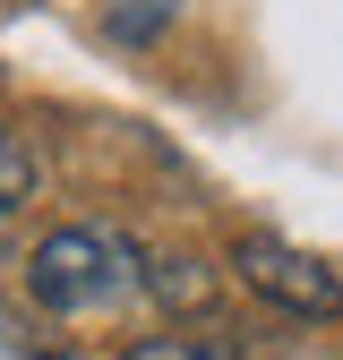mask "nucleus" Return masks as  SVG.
<instances>
[{"instance_id": "nucleus-1", "label": "nucleus", "mask_w": 343, "mask_h": 360, "mask_svg": "<svg viewBox=\"0 0 343 360\" xmlns=\"http://www.w3.org/2000/svg\"><path fill=\"white\" fill-rule=\"evenodd\" d=\"M146 283V249L112 232V223H60L43 232L34 257H26V292L52 309V318H103L129 292Z\"/></svg>"}, {"instance_id": "nucleus-4", "label": "nucleus", "mask_w": 343, "mask_h": 360, "mask_svg": "<svg viewBox=\"0 0 343 360\" xmlns=\"http://www.w3.org/2000/svg\"><path fill=\"white\" fill-rule=\"evenodd\" d=\"M26 189H34V163H26V146L9 138V129H0V214H18Z\"/></svg>"}, {"instance_id": "nucleus-6", "label": "nucleus", "mask_w": 343, "mask_h": 360, "mask_svg": "<svg viewBox=\"0 0 343 360\" xmlns=\"http://www.w3.org/2000/svg\"><path fill=\"white\" fill-rule=\"evenodd\" d=\"M172 9H181V0H146V9H112L103 26H112V34H155V26H163Z\"/></svg>"}, {"instance_id": "nucleus-2", "label": "nucleus", "mask_w": 343, "mask_h": 360, "mask_svg": "<svg viewBox=\"0 0 343 360\" xmlns=\"http://www.w3.org/2000/svg\"><path fill=\"white\" fill-rule=\"evenodd\" d=\"M232 275L257 292V300H275L283 318H343V283H335V266H318L309 249H292V240H240L232 249Z\"/></svg>"}, {"instance_id": "nucleus-5", "label": "nucleus", "mask_w": 343, "mask_h": 360, "mask_svg": "<svg viewBox=\"0 0 343 360\" xmlns=\"http://www.w3.org/2000/svg\"><path fill=\"white\" fill-rule=\"evenodd\" d=\"M146 292L155 300H206V283L189 275V257H146Z\"/></svg>"}, {"instance_id": "nucleus-3", "label": "nucleus", "mask_w": 343, "mask_h": 360, "mask_svg": "<svg viewBox=\"0 0 343 360\" xmlns=\"http://www.w3.org/2000/svg\"><path fill=\"white\" fill-rule=\"evenodd\" d=\"M120 360H232L224 343H206V335H181V326H163V335H138Z\"/></svg>"}]
</instances>
